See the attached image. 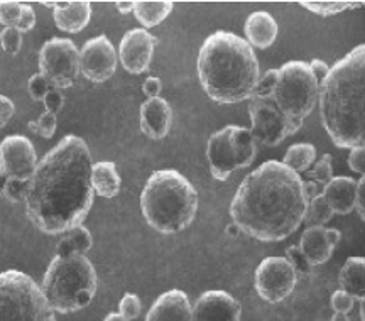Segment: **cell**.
<instances>
[{"label":"cell","instance_id":"d590c367","mask_svg":"<svg viewBox=\"0 0 365 321\" xmlns=\"http://www.w3.org/2000/svg\"><path fill=\"white\" fill-rule=\"evenodd\" d=\"M27 188H29V181L9 178L6 190H4V198L11 201V203H22L26 200Z\"/></svg>","mask_w":365,"mask_h":321},{"label":"cell","instance_id":"7c38bea8","mask_svg":"<svg viewBox=\"0 0 365 321\" xmlns=\"http://www.w3.org/2000/svg\"><path fill=\"white\" fill-rule=\"evenodd\" d=\"M117 70V51L107 36L86 41L80 51V73L93 83H103Z\"/></svg>","mask_w":365,"mask_h":321},{"label":"cell","instance_id":"2e32d148","mask_svg":"<svg viewBox=\"0 0 365 321\" xmlns=\"http://www.w3.org/2000/svg\"><path fill=\"white\" fill-rule=\"evenodd\" d=\"M240 302L225 291H207L191 306V321H240Z\"/></svg>","mask_w":365,"mask_h":321},{"label":"cell","instance_id":"836d02e7","mask_svg":"<svg viewBox=\"0 0 365 321\" xmlns=\"http://www.w3.org/2000/svg\"><path fill=\"white\" fill-rule=\"evenodd\" d=\"M284 259L291 264V268L294 269L296 274H303V276H308V274L312 272V265H309L307 257L303 255V252L299 250L298 245L287 247Z\"/></svg>","mask_w":365,"mask_h":321},{"label":"cell","instance_id":"1f68e13d","mask_svg":"<svg viewBox=\"0 0 365 321\" xmlns=\"http://www.w3.org/2000/svg\"><path fill=\"white\" fill-rule=\"evenodd\" d=\"M140 311H143V302H140L139 296L134 292H127L118 302V315H122L127 321H134L139 318Z\"/></svg>","mask_w":365,"mask_h":321},{"label":"cell","instance_id":"ba28073f","mask_svg":"<svg viewBox=\"0 0 365 321\" xmlns=\"http://www.w3.org/2000/svg\"><path fill=\"white\" fill-rule=\"evenodd\" d=\"M0 321H56L43 289L16 269L0 272Z\"/></svg>","mask_w":365,"mask_h":321},{"label":"cell","instance_id":"f35d334b","mask_svg":"<svg viewBox=\"0 0 365 321\" xmlns=\"http://www.w3.org/2000/svg\"><path fill=\"white\" fill-rule=\"evenodd\" d=\"M331 308L335 313H344V315H349L350 311L354 310V305H355V300L352 296L346 295L345 291H341V289H339V291H335L331 295Z\"/></svg>","mask_w":365,"mask_h":321},{"label":"cell","instance_id":"3957f363","mask_svg":"<svg viewBox=\"0 0 365 321\" xmlns=\"http://www.w3.org/2000/svg\"><path fill=\"white\" fill-rule=\"evenodd\" d=\"M319 117L336 148L364 146L365 46L339 59L319 85Z\"/></svg>","mask_w":365,"mask_h":321},{"label":"cell","instance_id":"8d00e7d4","mask_svg":"<svg viewBox=\"0 0 365 321\" xmlns=\"http://www.w3.org/2000/svg\"><path fill=\"white\" fill-rule=\"evenodd\" d=\"M51 90V85L41 73H36L29 78V83H27V91H29L31 98L36 102H43L44 96L48 95V91Z\"/></svg>","mask_w":365,"mask_h":321},{"label":"cell","instance_id":"cb8c5ba5","mask_svg":"<svg viewBox=\"0 0 365 321\" xmlns=\"http://www.w3.org/2000/svg\"><path fill=\"white\" fill-rule=\"evenodd\" d=\"M91 186L93 193L102 198H113L118 195L122 180L118 176L115 164L110 160H98L91 166Z\"/></svg>","mask_w":365,"mask_h":321},{"label":"cell","instance_id":"b9f144b4","mask_svg":"<svg viewBox=\"0 0 365 321\" xmlns=\"http://www.w3.org/2000/svg\"><path fill=\"white\" fill-rule=\"evenodd\" d=\"M364 163H365V144L350 149L349 168L352 169L354 173H359L360 176H364Z\"/></svg>","mask_w":365,"mask_h":321},{"label":"cell","instance_id":"f1b7e54d","mask_svg":"<svg viewBox=\"0 0 365 321\" xmlns=\"http://www.w3.org/2000/svg\"><path fill=\"white\" fill-rule=\"evenodd\" d=\"M331 218L333 212L323 195H318L317 198L309 200L307 203L303 222L307 223L308 227H323V225H327Z\"/></svg>","mask_w":365,"mask_h":321},{"label":"cell","instance_id":"44dd1931","mask_svg":"<svg viewBox=\"0 0 365 321\" xmlns=\"http://www.w3.org/2000/svg\"><path fill=\"white\" fill-rule=\"evenodd\" d=\"M54 24L59 31L76 34L88 26L91 17V4L88 0L76 2H61V6L53 11Z\"/></svg>","mask_w":365,"mask_h":321},{"label":"cell","instance_id":"4316f807","mask_svg":"<svg viewBox=\"0 0 365 321\" xmlns=\"http://www.w3.org/2000/svg\"><path fill=\"white\" fill-rule=\"evenodd\" d=\"M317 160V149L313 144L308 142H301V144H293L289 149L286 151L284 159L281 160L284 166H287L291 171L294 173H304L312 168Z\"/></svg>","mask_w":365,"mask_h":321},{"label":"cell","instance_id":"bcb514c9","mask_svg":"<svg viewBox=\"0 0 365 321\" xmlns=\"http://www.w3.org/2000/svg\"><path fill=\"white\" fill-rule=\"evenodd\" d=\"M309 66H312V71L314 73V76H317L318 80V85L323 83V80H325L328 71H330V66L325 61H322V59H313L312 63H309Z\"/></svg>","mask_w":365,"mask_h":321},{"label":"cell","instance_id":"74e56055","mask_svg":"<svg viewBox=\"0 0 365 321\" xmlns=\"http://www.w3.org/2000/svg\"><path fill=\"white\" fill-rule=\"evenodd\" d=\"M277 78H279L277 70H269L264 73V76L259 78V83L255 86L254 96H271L277 85Z\"/></svg>","mask_w":365,"mask_h":321},{"label":"cell","instance_id":"8992f818","mask_svg":"<svg viewBox=\"0 0 365 321\" xmlns=\"http://www.w3.org/2000/svg\"><path fill=\"white\" fill-rule=\"evenodd\" d=\"M41 289L53 311L75 313L86 308L97 295V270L86 255H54Z\"/></svg>","mask_w":365,"mask_h":321},{"label":"cell","instance_id":"83f0119b","mask_svg":"<svg viewBox=\"0 0 365 321\" xmlns=\"http://www.w3.org/2000/svg\"><path fill=\"white\" fill-rule=\"evenodd\" d=\"M304 9H308L309 12L317 14V16L330 17L335 14H340L349 9L360 7L364 2H349V0H303L299 2Z\"/></svg>","mask_w":365,"mask_h":321},{"label":"cell","instance_id":"f5cc1de1","mask_svg":"<svg viewBox=\"0 0 365 321\" xmlns=\"http://www.w3.org/2000/svg\"><path fill=\"white\" fill-rule=\"evenodd\" d=\"M103 321H127V320L124 318V316L118 315V313H110V315L105 316Z\"/></svg>","mask_w":365,"mask_h":321},{"label":"cell","instance_id":"7bdbcfd3","mask_svg":"<svg viewBox=\"0 0 365 321\" xmlns=\"http://www.w3.org/2000/svg\"><path fill=\"white\" fill-rule=\"evenodd\" d=\"M14 112H16V107H14L12 100L6 95H0V128H4L11 122Z\"/></svg>","mask_w":365,"mask_h":321},{"label":"cell","instance_id":"9c48e42d","mask_svg":"<svg viewBox=\"0 0 365 321\" xmlns=\"http://www.w3.org/2000/svg\"><path fill=\"white\" fill-rule=\"evenodd\" d=\"M39 73L51 88H70L80 76V51L71 39L53 38L39 51Z\"/></svg>","mask_w":365,"mask_h":321},{"label":"cell","instance_id":"e0dca14e","mask_svg":"<svg viewBox=\"0 0 365 321\" xmlns=\"http://www.w3.org/2000/svg\"><path fill=\"white\" fill-rule=\"evenodd\" d=\"M173 126V108L161 96L148 98L140 105V131L149 139L159 141L170 134Z\"/></svg>","mask_w":365,"mask_h":321},{"label":"cell","instance_id":"db71d44e","mask_svg":"<svg viewBox=\"0 0 365 321\" xmlns=\"http://www.w3.org/2000/svg\"><path fill=\"white\" fill-rule=\"evenodd\" d=\"M331 321H350L349 315H344V313H335L331 316Z\"/></svg>","mask_w":365,"mask_h":321},{"label":"cell","instance_id":"11a10c76","mask_svg":"<svg viewBox=\"0 0 365 321\" xmlns=\"http://www.w3.org/2000/svg\"><path fill=\"white\" fill-rule=\"evenodd\" d=\"M41 4H43V6H46V7L53 9V11H54V9H58L59 6H61V2H46V0H44V2H41Z\"/></svg>","mask_w":365,"mask_h":321},{"label":"cell","instance_id":"7402d4cb","mask_svg":"<svg viewBox=\"0 0 365 321\" xmlns=\"http://www.w3.org/2000/svg\"><path fill=\"white\" fill-rule=\"evenodd\" d=\"M298 247L312 268L325 264L333 254V247L325 237V227H308L301 235Z\"/></svg>","mask_w":365,"mask_h":321},{"label":"cell","instance_id":"681fc988","mask_svg":"<svg viewBox=\"0 0 365 321\" xmlns=\"http://www.w3.org/2000/svg\"><path fill=\"white\" fill-rule=\"evenodd\" d=\"M134 4L135 2H132V0H124V2H117L115 6L120 14H129V12H134Z\"/></svg>","mask_w":365,"mask_h":321},{"label":"cell","instance_id":"f907efd6","mask_svg":"<svg viewBox=\"0 0 365 321\" xmlns=\"http://www.w3.org/2000/svg\"><path fill=\"white\" fill-rule=\"evenodd\" d=\"M7 181H9V176H7V174L0 171V196H4V190H6Z\"/></svg>","mask_w":365,"mask_h":321},{"label":"cell","instance_id":"f546056e","mask_svg":"<svg viewBox=\"0 0 365 321\" xmlns=\"http://www.w3.org/2000/svg\"><path fill=\"white\" fill-rule=\"evenodd\" d=\"M333 158L331 154H323L322 159L314 160L313 168L308 171L309 180L317 181L319 186H327L333 178Z\"/></svg>","mask_w":365,"mask_h":321},{"label":"cell","instance_id":"30bf717a","mask_svg":"<svg viewBox=\"0 0 365 321\" xmlns=\"http://www.w3.org/2000/svg\"><path fill=\"white\" fill-rule=\"evenodd\" d=\"M249 116L252 127L249 128L255 146L274 148L286 137L294 136L298 128L291 126L272 96H250Z\"/></svg>","mask_w":365,"mask_h":321},{"label":"cell","instance_id":"6da1fadb","mask_svg":"<svg viewBox=\"0 0 365 321\" xmlns=\"http://www.w3.org/2000/svg\"><path fill=\"white\" fill-rule=\"evenodd\" d=\"M91 154L81 137L66 136L38 160L24 200L26 215L48 235L80 227L93 203Z\"/></svg>","mask_w":365,"mask_h":321},{"label":"cell","instance_id":"5b68a950","mask_svg":"<svg viewBox=\"0 0 365 321\" xmlns=\"http://www.w3.org/2000/svg\"><path fill=\"white\" fill-rule=\"evenodd\" d=\"M140 210L154 230L178 233L195 220L198 212V193L175 169L154 171L140 195Z\"/></svg>","mask_w":365,"mask_h":321},{"label":"cell","instance_id":"484cf974","mask_svg":"<svg viewBox=\"0 0 365 321\" xmlns=\"http://www.w3.org/2000/svg\"><path fill=\"white\" fill-rule=\"evenodd\" d=\"M91 245H93L91 233L88 232V228L80 225V227H73L65 232V235L61 237V240L56 245V255H85L88 254Z\"/></svg>","mask_w":365,"mask_h":321},{"label":"cell","instance_id":"7dc6e473","mask_svg":"<svg viewBox=\"0 0 365 321\" xmlns=\"http://www.w3.org/2000/svg\"><path fill=\"white\" fill-rule=\"evenodd\" d=\"M301 188H303V195H304V198H307V201L317 198V196L322 195V191H323V186H319L318 183L313 181V180L303 181Z\"/></svg>","mask_w":365,"mask_h":321},{"label":"cell","instance_id":"4fadbf2b","mask_svg":"<svg viewBox=\"0 0 365 321\" xmlns=\"http://www.w3.org/2000/svg\"><path fill=\"white\" fill-rule=\"evenodd\" d=\"M38 166V154L27 137L9 136L0 142V171L12 180L29 181Z\"/></svg>","mask_w":365,"mask_h":321},{"label":"cell","instance_id":"d6a6232c","mask_svg":"<svg viewBox=\"0 0 365 321\" xmlns=\"http://www.w3.org/2000/svg\"><path fill=\"white\" fill-rule=\"evenodd\" d=\"M21 2L16 0H4L0 2V24L6 27H16L21 19Z\"/></svg>","mask_w":365,"mask_h":321},{"label":"cell","instance_id":"c3c4849f","mask_svg":"<svg viewBox=\"0 0 365 321\" xmlns=\"http://www.w3.org/2000/svg\"><path fill=\"white\" fill-rule=\"evenodd\" d=\"M325 237H327L328 244L335 249V247L339 245L341 240V232L339 230V228H325Z\"/></svg>","mask_w":365,"mask_h":321},{"label":"cell","instance_id":"277c9868","mask_svg":"<svg viewBox=\"0 0 365 321\" xmlns=\"http://www.w3.org/2000/svg\"><path fill=\"white\" fill-rule=\"evenodd\" d=\"M198 76L213 102L230 105L254 96L261 68L247 41L234 32L217 31L200 48Z\"/></svg>","mask_w":365,"mask_h":321},{"label":"cell","instance_id":"ee69618b","mask_svg":"<svg viewBox=\"0 0 365 321\" xmlns=\"http://www.w3.org/2000/svg\"><path fill=\"white\" fill-rule=\"evenodd\" d=\"M364 186H365V178L360 176L357 181V193H355V205L354 210H357L360 220H365V208H364Z\"/></svg>","mask_w":365,"mask_h":321},{"label":"cell","instance_id":"ab89813d","mask_svg":"<svg viewBox=\"0 0 365 321\" xmlns=\"http://www.w3.org/2000/svg\"><path fill=\"white\" fill-rule=\"evenodd\" d=\"M21 7H22V12H21V19L17 22L16 29L21 32H29L34 29L36 26V12L31 4H26V2H21Z\"/></svg>","mask_w":365,"mask_h":321},{"label":"cell","instance_id":"4dcf8cb0","mask_svg":"<svg viewBox=\"0 0 365 321\" xmlns=\"http://www.w3.org/2000/svg\"><path fill=\"white\" fill-rule=\"evenodd\" d=\"M27 127H29V131L34 132V134L44 137V139H51L54 132H56V116H54V113L44 112L41 113L36 121L29 122Z\"/></svg>","mask_w":365,"mask_h":321},{"label":"cell","instance_id":"5bb4252c","mask_svg":"<svg viewBox=\"0 0 365 321\" xmlns=\"http://www.w3.org/2000/svg\"><path fill=\"white\" fill-rule=\"evenodd\" d=\"M232 132H234V126H227L222 131L210 136L208 139L207 159L210 173L217 181H225L232 173L244 168L239 151L234 144Z\"/></svg>","mask_w":365,"mask_h":321},{"label":"cell","instance_id":"d6986e66","mask_svg":"<svg viewBox=\"0 0 365 321\" xmlns=\"http://www.w3.org/2000/svg\"><path fill=\"white\" fill-rule=\"evenodd\" d=\"M277 22L271 14L266 11L252 12L247 17L244 26L245 41H247L250 48L257 49H267L274 44L277 38Z\"/></svg>","mask_w":365,"mask_h":321},{"label":"cell","instance_id":"603a6c76","mask_svg":"<svg viewBox=\"0 0 365 321\" xmlns=\"http://www.w3.org/2000/svg\"><path fill=\"white\" fill-rule=\"evenodd\" d=\"M339 282L341 291L354 300L365 301V259L364 257H349L340 270Z\"/></svg>","mask_w":365,"mask_h":321},{"label":"cell","instance_id":"7a4b0ae2","mask_svg":"<svg viewBox=\"0 0 365 321\" xmlns=\"http://www.w3.org/2000/svg\"><path fill=\"white\" fill-rule=\"evenodd\" d=\"M303 180L281 160H267L240 183L230 203L232 223L261 242H281L303 223Z\"/></svg>","mask_w":365,"mask_h":321},{"label":"cell","instance_id":"816d5d0a","mask_svg":"<svg viewBox=\"0 0 365 321\" xmlns=\"http://www.w3.org/2000/svg\"><path fill=\"white\" fill-rule=\"evenodd\" d=\"M227 235H230V237H235V235H239L240 233V230L239 228H237V225L235 223H230V225H227Z\"/></svg>","mask_w":365,"mask_h":321},{"label":"cell","instance_id":"9a60e30c","mask_svg":"<svg viewBox=\"0 0 365 321\" xmlns=\"http://www.w3.org/2000/svg\"><path fill=\"white\" fill-rule=\"evenodd\" d=\"M158 39L145 29H130L124 34L118 46V59L125 71L140 75L153 61Z\"/></svg>","mask_w":365,"mask_h":321},{"label":"cell","instance_id":"ac0fdd59","mask_svg":"<svg viewBox=\"0 0 365 321\" xmlns=\"http://www.w3.org/2000/svg\"><path fill=\"white\" fill-rule=\"evenodd\" d=\"M145 321H191L190 297L181 289H171L150 306Z\"/></svg>","mask_w":365,"mask_h":321},{"label":"cell","instance_id":"8fae6325","mask_svg":"<svg viewBox=\"0 0 365 321\" xmlns=\"http://www.w3.org/2000/svg\"><path fill=\"white\" fill-rule=\"evenodd\" d=\"M298 274L284 257H267L259 264L254 276L257 295L267 302L284 301L294 291Z\"/></svg>","mask_w":365,"mask_h":321},{"label":"cell","instance_id":"f6af8a7d","mask_svg":"<svg viewBox=\"0 0 365 321\" xmlns=\"http://www.w3.org/2000/svg\"><path fill=\"white\" fill-rule=\"evenodd\" d=\"M161 88H163L161 81H159V78H154V76L148 78L143 85V91L148 95V98H156V96H159V93H161Z\"/></svg>","mask_w":365,"mask_h":321},{"label":"cell","instance_id":"60d3db41","mask_svg":"<svg viewBox=\"0 0 365 321\" xmlns=\"http://www.w3.org/2000/svg\"><path fill=\"white\" fill-rule=\"evenodd\" d=\"M43 103L46 107V112L54 113V116H56L58 112H61L63 105H65V95L61 93V90L51 88L48 91V95L44 96Z\"/></svg>","mask_w":365,"mask_h":321},{"label":"cell","instance_id":"e575fe53","mask_svg":"<svg viewBox=\"0 0 365 321\" xmlns=\"http://www.w3.org/2000/svg\"><path fill=\"white\" fill-rule=\"evenodd\" d=\"M0 44L7 54H17L22 48V34L16 27H4L0 32Z\"/></svg>","mask_w":365,"mask_h":321},{"label":"cell","instance_id":"ffe728a7","mask_svg":"<svg viewBox=\"0 0 365 321\" xmlns=\"http://www.w3.org/2000/svg\"><path fill=\"white\" fill-rule=\"evenodd\" d=\"M355 193H357V181L354 178L339 176L331 178V181L323 186L322 195L330 205L333 215H349L354 212Z\"/></svg>","mask_w":365,"mask_h":321},{"label":"cell","instance_id":"d4e9b609","mask_svg":"<svg viewBox=\"0 0 365 321\" xmlns=\"http://www.w3.org/2000/svg\"><path fill=\"white\" fill-rule=\"evenodd\" d=\"M173 11L171 0H139L134 4V16L144 29L156 27L170 16Z\"/></svg>","mask_w":365,"mask_h":321},{"label":"cell","instance_id":"52a82bcc","mask_svg":"<svg viewBox=\"0 0 365 321\" xmlns=\"http://www.w3.org/2000/svg\"><path fill=\"white\" fill-rule=\"evenodd\" d=\"M277 73L279 78L271 96L291 126L299 131L318 103V80L307 61H287Z\"/></svg>","mask_w":365,"mask_h":321}]
</instances>
